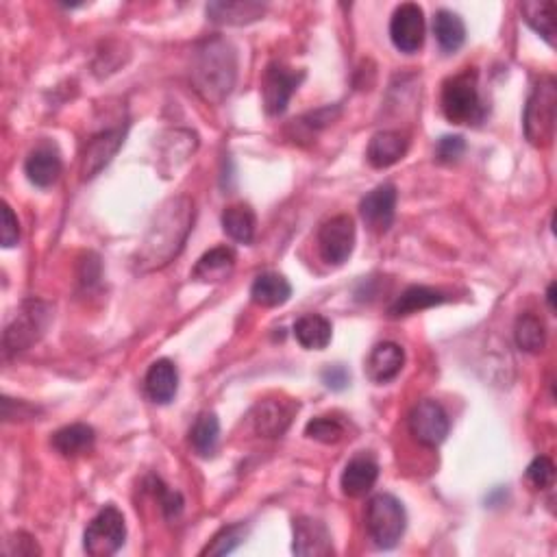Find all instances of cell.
<instances>
[{
    "label": "cell",
    "instance_id": "cell-1",
    "mask_svg": "<svg viewBox=\"0 0 557 557\" xmlns=\"http://www.w3.org/2000/svg\"><path fill=\"white\" fill-rule=\"evenodd\" d=\"M194 201L190 196H172L157 209L148 225L140 249L133 257L138 272H155L175 262L188 242L194 225Z\"/></svg>",
    "mask_w": 557,
    "mask_h": 557
},
{
    "label": "cell",
    "instance_id": "cell-2",
    "mask_svg": "<svg viewBox=\"0 0 557 557\" xmlns=\"http://www.w3.org/2000/svg\"><path fill=\"white\" fill-rule=\"evenodd\" d=\"M192 85L203 101L220 105L227 101L238 79V53L220 35L198 42L192 55Z\"/></svg>",
    "mask_w": 557,
    "mask_h": 557
},
{
    "label": "cell",
    "instance_id": "cell-3",
    "mask_svg": "<svg viewBox=\"0 0 557 557\" xmlns=\"http://www.w3.org/2000/svg\"><path fill=\"white\" fill-rule=\"evenodd\" d=\"M442 111L453 125H475L486 116L475 68H466L442 85Z\"/></svg>",
    "mask_w": 557,
    "mask_h": 557
},
{
    "label": "cell",
    "instance_id": "cell-4",
    "mask_svg": "<svg viewBox=\"0 0 557 557\" xmlns=\"http://www.w3.org/2000/svg\"><path fill=\"white\" fill-rule=\"evenodd\" d=\"M557 116V81L553 77H540L531 90L525 107V138L538 148L549 146L555 138Z\"/></svg>",
    "mask_w": 557,
    "mask_h": 557
},
{
    "label": "cell",
    "instance_id": "cell-5",
    "mask_svg": "<svg viewBox=\"0 0 557 557\" xmlns=\"http://www.w3.org/2000/svg\"><path fill=\"white\" fill-rule=\"evenodd\" d=\"M51 323H53L51 305L37 299L24 301L5 329V336H3L5 353H22L31 349L35 342H40L44 338V333L48 327H51Z\"/></svg>",
    "mask_w": 557,
    "mask_h": 557
},
{
    "label": "cell",
    "instance_id": "cell-6",
    "mask_svg": "<svg viewBox=\"0 0 557 557\" xmlns=\"http://www.w3.org/2000/svg\"><path fill=\"white\" fill-rule=\"evenodd\" d=\"M407 527L403 503L392 494H377L366 505V531L379 549H394Z\"/></svg>",
    "mask_w": 557,
    "mask_h": 557
},
{
    "label": "cell",
    "instance_id": "cell-7",
    "mask_svg": "<svg viewBox=\"0 0 557 557\" xmlns=\"http://www.w3.org/2000/svg\"><path fill=\"white\" fill-rule=\"evenodd\" d=\"M127 538L125 516L114 505L103 507L83 534V547L92 557H109L122 549Z\"/></svg>",
    "mask_w": 557,
    "mask_h": 557
},
{
    "label": "cell",
    "instance_id": "cell-8",
    "mask_svg": "<svg viewBox=\"0 0 557 557\" xmlns=\"http://www.w3.org/2000/svg\"><path fill=\"white\" fill-rule=\"evenodd\" d=\"M305 81V70H294L281 61H272L264 72L262 98L268 116H281L288 109L292 94Z\"/></svg>",
    "mask_w": 557,
    "mask_h": 557
},
{
    "label": "cell",
    "instance_id": "cell-9",
    "mask_svg": "<svg viewBox=\"0 0 557 557\" xmlns=\"http://www.w3.org/2000/svg\"><path fill=\"white\" fill-rule=\"evenodd\" d=\"M355 240V220L344 214L327 220L318 231L320 255H323L325 262L331 266H342L344 262H349V257L355 249Z\"/></svg>",
    "mask_w": 557,
    "mask_h": 557
},
{
    "label": "cell",
    "instance_id": "cell-10",
    "mask_svg": "<svg viewBox=\"0 0 557 557\" xmlns=\"http://www.w3.org/2000/svg\"><path fill=\"white\" fill-rule=\"evenodd\" d=\"M451 429L449 414L438 401H420L410 414V433L423 447L436 449L447 440Z\"/></svg>",
    "mask_w": 557,
    "mask_h": 557
},
{
    "label": "cell",
    "instance_id": "cell-11",
    "mask_svg": "<svg viewBox=\"0 0 557 557\" xmlns=\"http://www.w3.org/2000/svg\"><path fill=\"white\" fill-rule=\"evenodd\" d=\"M390 40L401 53H418L425 44V14L416 3L396 7L390 20Z\"/></svg>",
    "mask_w": 557,
    "mask_h": 557
},
{
    "label": "cell",
    "instance_id": "cell-12",
    "mask_svg": "<svg viewBox=\"0 0 557 557\" xmlns=\"http://www.w3.org/2000/svg\"><path fill=\"white\" fill-rule=\"evenodd\" d=\"M360 214L366 227L373 233H386L396 214V188L392 183H383L373 192H368L360 203Z\"/></svg>",
    "mask_w": 557,
    "mask_h": 557
},
{
    "label": "cell",
    "instance_id": "cell-13",
    "mask_svg": "<svg viewBox=\"0 0 557 557\" xmlns=\"http://www.w3.org/2000/svg\"><path fill=\"white\" fill-rule=\"evenodd\" d=\"M294 555L301 557H327L333 555L331 534L323 521L318 518L301 516L294 521Z\"/></svg>",
    "mask_w": 557,
    "mask_h": 557
},
{
    "label": "cell",
    "instance_id": "cell-14",
    "mask_svg": "<svg viewBox=\"0 0 557 557\" xmlns=\"http://www.w3.org/2000/svg\"><path fill=\"white\" fill-rule=\"evenodd\" d=\"M122 142H125V129H107L88 142L83 153V164H81V175L83 179H94L98 172L105 166H109L111 159L116 157L120 151Z\"/></svg>",
    "mask_w": 557,
    "mask_h": 557
},
{
    "label": "cell",
    "instance_id": "cell-15",
    "mask_svg": "<svg viewBox=\"0 0 557 557\" xmlns=\"http://www.w3.org/2000/svg\"><path fill=\"white\" fill-rule=\"evenodd\" d=\"M299 410V403L281 401V399H268L259 403L253 412V427L257 436L264 438H279L290 427L292 418Z\"/></svg>",
    "mask_w": 557,
    "mask_h": 557
},
{
    "label": "cell",
    "instance_id": "cell-16",
    "mask_svg": "<svg viewBox=\"0 0 557 557\" xmlns=\"http://www.w3.org/2000/svg\"><path fill=\"white\" fill-rule=\"evenodd\" d=\"M207 18L216 24L227 27H244V24L257 22L266 14V5L255 0H214L205 7Z\"/></svg>",
    "mask_w": 557,
    "mask_h": 557
},
{
    "label": "cell",
    "instance_id": "cell-17",
    "mask_svg": "<svg viewBox=\"0 0 557 557\" xmlns=\"http://www.w3.org/2000/svg\"><path fill=\"white\" fill-rule=\"evenodd\" d=\"M407 148H410V140L401 131H379L373 135L368 148H366V159L373 168H390L396 162H401L405 157Z\"/></svg>",
    "mask_w": 557,
    "mask_h": 557
},
{
    "label": "cell",
    "instance_id": "cell-18",
    "mask_svg": "<svg viewBox=\"0 0 557 557\" xmlns=\"http://www.w3.org/2000/svg\"><path fill=\"white\" fill-rule=\"evenodd\" d=\"M405 351L396 342H381L370 351L366 360V375L375 383H390L401 375Z\"/></svg>",
    "mask_w": 557,
    "mask_h": 557
},
{
    "label": "cell",
    "instance_id": "cell-19",
    "mask_svg": "<svg viewBox=\"0 0 557 557\" xmlns=\"http://www.w3.org/2000/svg\"><path fill=\"white\" fill-rule=\"evenodd\" d=\"M377 479H379V464L370 455L362 453V455H355L353 460L346 464L340 484L346 497L357 499L373 490Z\"/></svg>",
    "mask_w": 557,
    "mask_h": 557
},
{
    "label": "cell",
    "instance_id": "cell-20",
    "mask_svg": "<svg viewBox=\"0 0 557 557\" xmlns=\"http://www.w3.org/2000/svg\"><path fill=\"white\" fill-rule=\"evenodd\" d=\"M24 172L37 188H51L61 175V159L57 148L51 144H40L29 153L24 162Z\"/></svg>",
    "mask_w": 557,
    "mask_h": 557
},
{
    "label": "cell",
    "instance_id": "cell-21",
    "mask_svg": "<svg viewBox=\"0 0 557 557\" xmlns=\"http://www.w3.org/2000/svg\"><path fill=\"white\" fill-rule=\"evenodd\" d=\"M148 399L157 405H168L179 390V370L170 360H157L151 364L144 379Z\"/></svg>",
    "mask_w": 557,
    "mask_h": 557
},
{
    "label": "cell",
    "instance_id": "cell-22",
    "mask_svg": "<svg viewBox=\"0 0 557 557\" xmlns=\"http://www.w3.org/2000/svg\"><path fill=\"white\" fill-rule=\"evenodd\" d=\"M159 140H162L159 146H162V170L166 172V177H172V172H177L179 166L188 164L198 146L196 133L185 129L166 131Z\"/></svg>",
    "mask_w": 557,
    "mask_h": 557
},
{
    "label": "cell",
    "instance_id": "cell-23",
    "mask_svg": "<svg viewBox=\"0 0 557 557\" xmlns=\"http://www.w3.org/2000/svg\"><path fill=\"white\" fill-rule=\"evenodd\" d=\"M235 268V253L229 246H216L198 259L192 277L201 283H220L225 281Z\"/></svg>",
    "mask_w": 557,
    "mask_h": 557
},
{
    "label": "cell",
    "instance_id": "cell-24",
    "mask_svg": "<svg viewBox=\"0 0 557 557\" xmlns=\"http://www.w3.org/2000/svg\"><path fill=\"white\" fill-rule=\"evenodd\" d=\"M449 296L436 290V288H427V286H412L407 288L399 299H396L390 307V316L401 318V316H410L416 312H423V309L429 307H438L442 303H447Z\"/></svg>",
    "mask_w": 557,
    "mask_h": 557
},
{
    "label": "cell",
    "instance_id": "cell-25",
    "mask_svg": "<svg viewBox=\"0 0 557 557\" xmlns=\"http://www.w3.org/2000/svg\"><path fill=\"white\" fill-rule=\"evenodd\" d=\"M292 296L290 281L279 275V272H264L259 275L251 286V299L253 303L262 307H279L286 305Z\"/></svg>",
    "mask_w": 557,
    "mask_h": 557
},
{
    "label": "cell",
    "instance_id": "cell-26",
    "mask_svg": "<svg viewBox=\"0 0 557 557\" xmlns=\"http://www.w3.org/2000/svg\"><path fill=\"white\" fill-rule=\"evenodd\" d=\"M51 442H53V449L64 457H79L94 449L96 433L90 425L77 423V425H68L64 429L55 431Z\"/></svg>",
    "mask_w": 557,
    "mask_h": 557
},
{
    "label": "cell",
    "instance_id": "cell-27",
    "mask_svg": "<svg viewBox=\"0 0 557 557\" xmlns=\"http://www.w3.org/2000/svg\"><path fill=\"white\" fill-rule=\"evenodd\" d=\"M331 323L320 314H305L294 323V336L307 351H323L331 342Z\"/></svg>",
    "mask_w": 557,
    "mask_h": 557
},
{
    "label": "cell",
    "instance_id": "cell-28",
    "mask_svg": "<svg viewBox=\"0 0 557 557\" xmlns=\"http://www.w3.org/2000/svg\"><path fill=\"white\" fill-rule=\"evenodd\" d=\"M433 33L442 48V53H457L466 42V24L464 20L449 9H440L433 18Z\"/></svg>",
    "mask_w": 557,
    "mask_h": 557
},
{
    "label": "cell",
    "instance_id": "cell-29",
    "mask_svg": "<svg viewBox=\"0 0 557 557\" xmlns=\"http://www.w3.org/2000/svg\"><path fill=\"white\" fill-rule=\"evenodd\" d=\"M521 14L523 20L534 29L544 42L555 44V16H557V5L553 0H529V3H521Z\"/></svg>",
    "mask_w": 557,
    "mask_h": 557
},
{
    "label": "cell",
    "instance_id": "cell-30",
    "mask_svg": "<svg viewBox=\"0 0 557 557\" xmlns=\"http://www.w3.org/2000/svg\"><path fill=\"white\" fill-rule=\"evenodd\" d=\"M222 229L231 240L251 244L255 240L257 218L249 205H231L222 212Z\"/></svg>",
    "mask_w": 557,
    "mask_h": 557
},
{
    "label": "cell",
    "instance_id": "cell-31",
    "mask_svg": "<svg viewBox=\"0 0 557 557\" xmlns=\"http://www.w3.org/2000/svg\"><path fill=\"white\" fill-rule=\"evenodd\" d=\"M218 440H220L218 416L214 412L198 414V418L192 425V431H190V442H192L194 451L203 457L214 455L218 449Z\"/></svg>",
    "mask_w": 557,
    "mask_h": 557
},
{
    "label": "cell",
    "instance_id": "cell-32",
    "mask_svg": "<svg viewBox=\"0 0 557 557\" xmlns=\"http://www.w3.org/2000/svg\"><path fill=\"white\" fill-rule=\"evenodd\" d=\"M514 338L518 349H523L525 353H540L544 344H547V329H544V323L536 314L525 312L516 320Z\"/></svg>",
    "mask_w": 557,
    "mask_h": 557
},
{
    "label": "cell",
    "instance_id": "cell-33",
    "mask_svg": "<svg viewBox=\"0 0 557 557\" xmlns=\"http://www.w3.org/2000/svg\"><path fill=\"white\" fill-rule=\"evenodd\" d=\"M305 436L323 444H336L344 438V425L333 416H318L307 423Z\"/></svg>",
    "mask_w": 557,
    "mask_h": 557
},
{
    "label": "cell",
    "instance_id": "cell-34",
    "mask_svg": "<svg viewBox=\"0 0 557 557\" xmlns=\"http://www.w3.org/2000/svg\"><path fill=\"white\" fill-rule=\"evenodd\" d=\"M246 534H249V527H244V525L225 527L212 540V544H207V547L203 549V555H229L246 540Z\"/></svg>",
    "mask_w": 557,
    "mask_h": 557
},
{
    "label": "cell",
    "instance_id": "cell-35",
    "mask_svg": "<svg viewBox=\"0 0 557 557\" xmlns=\"http://www.w3.org/2000/svg\"><path fill=\"white\" fill-rule=\"evenodd\" d=\"M527 484L534 488V490H547L553 486V479H555V466L549 460V457H536L534 462L527 466V473H525Z\"/></svg>",
    "mask_w": 557,
    "mask_h": 557
},
{
    "label": "cell",
    "instance_id": "cell-36",
    "mask_svg": "<svg viewBox=\"0 0 557 557\" xmlns=\"http://www.w3.org/2000/svg\"><path fill=\"white\" fill-rule=\"evenodd\" d=\"M153 486H155V494L159 497V505H162L164 516L168 521H175V518H179L183 512V497L177 490H170L168 486H164L159 479H153Z\"/></svg>",
    "mask_w": 557,
    "mask_h": 557
},
{
    "label": "cell",
    "instance_id": "cell-37",
    "mask_svg": "<svg viewBox=\"0 0 557 557\" xmlns=\"http://www.w3.org/2000/svg\"><path fill=\"white\" fill-rule=\"evenodd\" d=\"M464 151H466V142L462 135H444V138L438 140L436 157L442 164H453L464 155Z\"/></svg>",
    "mask_w": 557,
    "mask_h": 557
},
{
    "label": "cell",
    "instance_id": "cell-38",
    "mask_svg": "<svg viewBox=\"0 0 557 557\" xmlns=\"http://www.w3.org/2000/svg\"><path fill=\"white\" fill-rule=\"evenodd\" d=\"M0 235H3L5 249H11L20 240V222L7 203H3V229H0Z\"/></svg>",
    "mask_w": 557,
    "mask_h": 557
},
{
    "label": "cell",
    "instance_id": "cell-39",
    "mask_svg": "<svg viewBox=\"0 0 557 557\" xmlns=\"http://www.w3.org/2000/svg\"><path fill=\"white\" fill-rule=\"evenodd\" d=\"M320 377H323V383L333 392H342L351 383V373L342 364L327 366Z\"/></svg>",
    "mask_w": 557,
    "mask_h": 557
},
{
    "label": "cell",
    "instance_id": "cell-40",
    "mask_svg": "<svg viewBox=\"0 0 557 557\" xmlns=\"http://www.w3.org/2000/svg\"><path fill=\"white\" fill-rule=\"evenodd\" d=\"M101 279V262H98L96 255H88L81 262V272H79V281L83 286H94Z\"/></svg>",
    "mask_w": 557,
    "mask_h": 557
},
{
    "label": "cell",
    "instance_id": "cell-41",
    "mask_svg": "<svg viewBox=\"0 0 557 557\" xmlns=\"http://www.w3.org/2000/svg\"><path fill=\"white\" fill-rule=\"evenodd\" d=\"M20 540H9L11 544H16V549H9V555H37L40 553V547H37V542L27 536V534H18Z\"/></svg>",
    "mask_w": 557,
    "mask_h": 557
},
{
    "label": "cell",
    "instance_id": "cell-42",
    "mask_svg": "<svg viewBox=\"0 0 557 557\" xmlns=\"http://www.w3.org/2000/svg\"><path fill=\"white\" fill-rule=\"evenodd\" d=\"M547 303L551 312H555V283H551L549 290H547Z\"/></svg>",
    "mask_w": 557,
    "mask_h": 557
}]
</instances>
